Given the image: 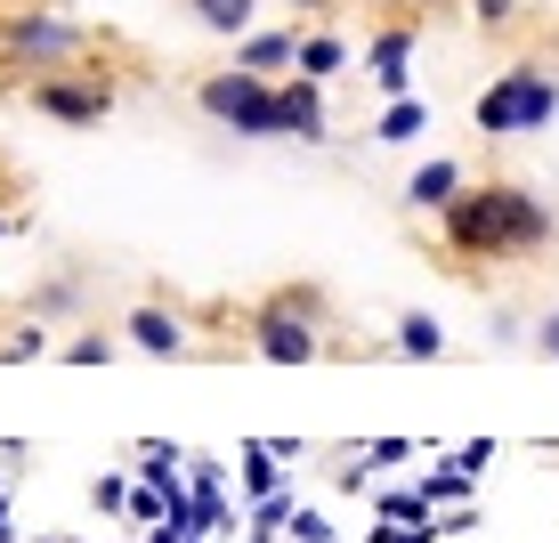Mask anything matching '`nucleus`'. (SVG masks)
I'll return each mask as SVG.
<instances>
[{"mask_svg": "<svg viewBox=\"0 0 559 543\" xmlns=\"http://www.w3.org/2000/svg\"><path fill=\"white\" fill-rule=\"evenodd\" d=\"M471 16H478V25H487V33H503L511 16H519V0H471Z\"/></svg>", "mask_w": 559, "mask_h": 543, "instance_id": "26", "label": "nucleus"}, {"mask_svg": "<svg viewBox=\"0 0 559 543\" xmlns=\"http://www.w3.org/2000/svg\"><path fill=\"white\" fill-rule=\"evenodd\" d=\"M0 503H9V495H0Z\"/></svg>", "mask_w": 559, "mask_h": 543, "instance_id": "32", "label": "nucleus"}, {"mask_svg": "<svg viewBox=\"0 0 559 543\" xmlns=\"http://www.w3.org/2000/svg\"><path fill=\"white\" fill-rule=\"evenodd\" d=\"M276 114H284V139H300V146H324V82H308V73H284L276 82Z\"/></svg>", "mask_w": 559, "mask_h": 543, "instance_id": "9", "label": "nucleus"}, {"mask_svg": "<svg viewBox=\"0 0 559 543\" xmlns=\"http://www.w3.org/2000/svg\"><path fill=\"white\" fill-rule=\"evenodd\" d=\"M252 9L260 0H187V16H195L203 33H219V42H243V33H252Z\"/></svg>", "mask_w": 559, "mask_h": 543, "instance_id": "15", "label": "nucleus"}, {"mask_svg": "<svg viewBox=\"0 0 559 543\" xmlns=\"http://www.w3.org/2000/svg\"><path fill=\"white\" fill-rule=\"evenodd\" d=\"M414 49H421V25H414V16H397V25H381V33H373V49H365V73H373L381 98H414V90H406Z\"/></svg>", "mask_w": 559, "mask_h": 543, "instance_id": "7", "label": "nucleus"}, {"mask_svg": "<svg viewBox=\"0 0 559 543\" xmlns=\"http://www.w3.org/2000/svg\"><path fill=\"white\" fill-rule=\"evenodd\" d=\"M365 462H373V471H390V462H414V446H406V438H373V446H365Z\"/></svg>", "mask_w": 559, "mask_h": 543, "instance_id": "25", "label": "nucleus"}, {"mask_svg": "<svg viewBox=\"0 0 559 543\" xmlns=\"http://www.w3.org/2000/svg\"><path fill=\"white\" fill-rule=\"evenodd\" d=\"M195 106L211 114L219 130L236 139H284V114H276V82L267 73H243V66H219L195 82Z\"/></svg>", "mask_w": 559, "mask_h": 543, "instance_id": "4", "label": "nucleus"}, {"mask_svg": "<svg viewBox=\"0 0 559 543\" xmlns=\"http://www.w3.org/2000/svg\"><path fill=\"white\" fill-rule=\"evenodd\" d=\"M349 57H357V49L341 42V33H324V25H317V33H300V73H308V82H333Z\"/></svg>", "mask_w": 559, "mask_h": 543, "instance_id": "17", "label": "nucleus"}, {"mask_svg": "<svg viewBox=\"0 0 559 543\" xmlns=\"http://www.w3.org/2000/svg\"><path fill=\"white\" fill-rule=\"evenodd\" d=\"M390 357H414V365H430V357H447V324L438 317H397V341H390Z\"/></svg>", "mask_w": 559, "mask_h": 543, "instance_id": "14", "label": "nucleus"}, {"mask_svg": "<svg viewBox=\"0 0 559 543\" xmlns=\"http://www.w3.org/2000/svg\"><path fill=\"white\" fill-rule=\"evenodd\" d=\"M454 462H462V471H487V462H495V446H487V438H471V446H454Z\"/></svg>", "mask_w": 559, "mask_h": 543, "instance_id": "27", "label": "nucleus"}, {"mask_svg": "<svg viewBox=\"0 0 559 543\" xmlns=\"http://www.w3.org/2000/svg\"><path fill=\"white\" fill-rule=\"evenodd\" d=\"M293 479H284V455H276V438H252L243 446V471H236V495L243 503H267V495H284Z\"/></svg>", "mask_w": 559, "mask_h": 543, "instance_id": "12", "label": "nucleus"}, {"mask_svg": "<svg viewBox=\"0 0 559 543\" xmlns=\"http://www.w3.org/2000/svg\"><path fill=\"white\" fill-rule=\"evenodd\" d=\"M114 98H122V90H114L106 73H82V66H66V73H33V82H25V106L41 114V122H66V130L106 122Z\"/></svg>", "mask_w": 559, "mask_h": 543, "instance_id": "6", "label": "nucleus"}, {"mask_svg": "<svg viewBox=\"0 0 559 543\" xmlns=\"http://www.w3.org/2000/svg\"><path fill=\"white\" fill-rule=\"evenodd\" d=\"M317 317H324V293H317V284H284V293H267V300L252 308V349H260L267 365H308V357H324Z\"/></svg>", "mask_w": 559, "mask_h": 543, "instance_id": "3", "label": "nucleus"}, {"mask_svg": "<svg viewBox=\"0 0 559 543\" xmlns=\"http://www.w3.org/2000/svg\"><path fill=\"white\" fill-rule=\"evenodd\" d=\"M114 349H122V341H106V333H73L66 349H57V357H66V365H114Z\"/></svg>", "mask_w": 559, "mask_h": 543, "instance_id": "23", "label": "nucleus"}, {"mask_svg": "<svg viewBox=\"0 0 559 543\" xmlns=\"http://www.w3.org/2000/svg\"><path fill=\"white\" fill-rule=\"evenodd\" d=\"M471 122L487 139H535V130H551L559 122V73L551 66H503L471 98Z\"/></svg>", "mask_w": 559, "mask_h": 543, "instance_id": "2", "label": "nucleus"}, {"mask_svg": "<svg viewBox=\"0 0 559 543\" xmlns=\"http://www.w3.org/2000/svg\"><path fill=\"white\" fill-rule=\"evenodd\" d=\"M0 543H16V528H9V503H0Z\"/></svg>", "mask_w": 559, "mask_h": 543, "instance_id": "29", "label": "nucleus"}, {"mask_svg": "<svg viewBox=\"0 0 559 543\" xmlns=\"http://www.w3.org/2000/svg\"><path fill=\"white\" fill-rule=\"evenodd\" d=\"M236 66H243V73H267V82H284V73H300V33L252 25V33L236 42Z\"/></svg>", "mask_w": 559, "mask_h": 543, "instance_id": "10", "label": "nucleus"}, {"mask_svg": "<svg viewBox=\"0 0 559 543\" xmlns=\"http://www.w3.org/2000/svg\"><path fill=\"white\" fill-rule=\"evenodd\" d=\"M187 511L203 535H236V503H227V471L211 455H187Z\"/></svg>", "mask_w": 559, "mask_h": 543, "instance_id": "8", "label": "nucleus"}, {"mask_svg": "<svg viewBox=\"0 0 559 543\" xmlns=\"http://www.w3.org/2000/svg\"><path fill=\"white\" fill-rule=\"evenodd\" d=\"M559 236V211L527 187L495 179V187H462V196L438 211V244L454 251L462 268H487V260H527Z\"/></svg>", "mask_w": 559, "mask_h": 543, "instance_id": "1", "label": "nucleus"}, {"mask_svg": "<svg viewBox=\"0 0 559 543\" xmlns=\"http://www.w3.org/2000/svg\"><path fill=\"white\" fill-rule=\"evenodd\" d=\"M471 495H478V471H462L454 455L438 462L430 479H421V503H430V511H438V503H447V511H462V503H471Z\"/></svg>", "mask_w": 559, "mask_h": 543, "instance_id": "18", "label": "nucleus"}, {"mask_svg": "<svg viewBox=\"0 0 559 543\" xmlns=\"http://www.w3.org/2000/svg\"><path fill=\"white\" fill-rule=\"evenodd\" d=\"M535 341H544V357H559V308L544 317V333H535Z\"/></svg>", "mask_w": 559, "mask_h": 543, "instance_id": "28", "label": "nucleus"}, {"mask_svg": "<svg viewBox=\"0 0 559 543\" xmlns=\"http://www.w3.org/2000/svg\"><path fill=\"white\" fill-rule=\"evenodd\" d=\"M41 349H49V324L33 317V324H16V333L0 341V365H25V357H41Z\"/></svg>", "mask_w": 559, "mask_h": 543, "instance_id": "22", "label": "nucleus"}, {"mask_svg": "<svg viewBox=\"0 0 559 543\" xmlns=\"http://www.w3.org/2000/svg\"><path fill=\"white\" fill-rule=\"evenodd\" d=\"M462 187H471V179H462V163H454V154H430V163H421L414 179H406V203H414V211H447V203L462 196Z\"/></svg>", "mask_w": 559, "mask_h": 543, "instance_id": "13", "label": "nucleus"}, {"mask_svg": "<svg viewBox=\"0 0 559 543\" xmlns=\"http://www.w3.org/2000/svg\"><path fill=\"white\" fill-rule=\"evenodd\" d=\"M293 9H333V0H293Z\"/></svg>", "mask_w": 559, "mask_h": 543, "instance_id": "31", "label": "nucleus"}, {"mask_svg": "<svg viewBox=\"0 0 559 543\" xmlns=\"http://www.w3.org/2000/svg\"><path fill=\"white\" fill-rule=\"evenodd\" d=\"M421 130H430V106H421V98H390V106L373 114V139L381 146H414Z\"/></svg>", "mask_w": 559, "mask_h": 543, "instance_id": "16", "label": "nucleus"}, {"mask_svg": "<svg viewBox=\"0 0 559 543\" xmlns=\"http://www.w3.org/2000/svg\"><path fill=\"white\" fill-rule=\"evenodd\" d=\"M122 341L146 349V357H187V324L170 317L163 300H139V308H130V317H122Z\"/></svg>", "mask_w": 559, "mask_h": 543, "instance_id": "11", "label": "nucleus"}, {"mask_svg": "<svg viewBox=\"0 0 559 543\" xmlns=\"http://www.w3.org/2000/svg\"><path fill=\"white\" fill-rule=\"evenodd\" d=\"M373 519H397V528H430V503H421V487H381L373 495Z\"/></svg>", "mask_w": 559, "mask_h": 543, "instance_id": "19", "label": "nucleus"}, {"mask_svg": "<svg viewBox=\"0 0 559 543\" xmlns=\"http://www.w3.org/2000/svg\"><path fill=\"white\" fill-rule=\"evenodd\" d=\"M82 49H90V33L73 25V16H57V9L0 16V57L25 66V73H66V66H82Z\"/></svg>", "mask_w": 559, "mask_h": 543, "instance_id": "5", "label": "nucleus"}, {"mask_svg": "<svg viewBox=\"0 0 559 543\" xmlns=\"http://www.w3.org/2000/svg\"><path fill=\"white\" fill-rule=\"evenodd\" d=\"M406 9H447V0H406Z\"/></svg>", "mask_w": 559, "mask_h": 543, "instance_id": "30", "label": "nucleus"}, {"mask_svg": "<svg viewBox=\"0 0 559 543\" xmlns=\"http://www.w3.org/2000/svg\"><path fill=\"white\" fill-rule=\"evenodd\" d=\"M73 308H82V284H73V276H49V284H33V317H73Z\"/></svg>", "mask_w": 559, "mask_h": 543, "instance_id": "20", "label": "nucleus"}, {"mask_svg": "<svg viewBox=\"0 0 559 543\" xmlns=\"http://www.w3.org/2000/svg\"><path fill=\"white\" fill-rule=\"evenodd\" d=\"M130 495H139L130 471H98V479H90V503H98V511H130Z\"/></svg>", "mask_w": 559, "mask_h": 543, "instance_id": "21", "label": "nucleus"}, {"mask_svg": "<svg viewBox=\"0 0 559 543\" xmlns=\"http://www.w3.org/2000/svg\"><path fill=\"white\" fill-rule=\"evenodd\" d=\"M284 543H341V535H333V519H324V511H308V503H300V519H293V535H284Z\"/></svg>", "mask_w": 559, "mask_h": 543, "instance_id": "24", "label": "nucleus"}]
</instances>
